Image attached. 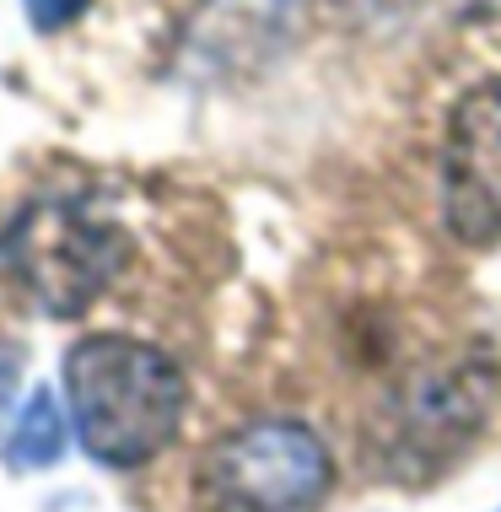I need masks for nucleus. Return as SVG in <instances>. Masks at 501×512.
Masks as SVG:
<instances>
[{
  "label": "nucleus",
  "mask_w": 501,
  "mask_h": 512,
  "mask_svg": "<svg viewBox=\"0 0 501 512\" xmlns=\"http://www.w3.org/2000/svg\"><path fill=\"white\" fill-rule=\"evenodd\" d=\"M65 394H71V415L87 453L114 469L157 459L184 421L178 367L162 351L124 335L81 340L65 356Z\"/></svg>",
  "instance_id": "nucleus-1"
},
{
  "label": "nucleus",
  "mask_w": 501,
  "mask_h": 512,
  "mask_svg": "<svg viewBox=\"0 0 501 512\" xmlns=\"http://www.w3.org/2000/svg\"><path fill=\"white\" fill-rule=\"evenodd\" d=\"M442 200L464 243L501 238V81L464 92L448 119Z\"/></svg>",
  "instance_id": "nucleus-4"
},
{
  "label": "nucleus",
  "mask_w": 501,
  "mask_h": 512,
  "mask_svg": "<svg viewBox=\"0 0 501 512\" xmlns=\"http://www.w3.org/2000/svg\"><path fill=\"white\" fill-rule=\"evenodd\" d=\"M81 11H87V0H27V17H33V27H44V33H60Z\"/></svg>",
  "instance_id": "nucleus-6"
},
{
  "label": "nucleus",
  "mask_w": 501,
  "mask_h": 512,
  "mask_svg": "<svg viewBox=\"0 0 501 512\" xmlns=\"http://www.w3.org/2000/svg\"><path fill=\"white\" fill-rule=\"evenodd\" d=\"M200 486L221 512H302L329 491V453L308 426L264 421L216 442Z\"/></svg>",
  "instance_id": "nucleus-3"
},
{
  "label": "nucleus",
  "mask_w": 501,
  "mask_h": 512,
  "mask_svg": "<svg viewBox=\"0 0 501 512\" xmlns=\"http://www.w3.org/2000/svg\"><path fill=\"white\" fill-rule=\"evenodd\" d=\"M119 259V232L97 227L65 205H33V211L11 216L0 232V270L54 318L87 313L92 297L114 281Z\"/></svg>",
  "instance_id": "nucleus-2"
},
{
  "label": "nucleus",
  "mask_w": 501,
  "mask_h": 512,
  "mask_svg": "<svg viewBox=\"0 0 501 512\" xmlns=\"http://www.w3.org/2000/svg\"><path fill=\"white\" fill-rule=\"evenodd\" d=\"M60 453H65V410L54 399V389H33L6 437V464L11 469H49Z\"/></svg>",
  "instance_id": "nucleus-5"
}]
</instances>
